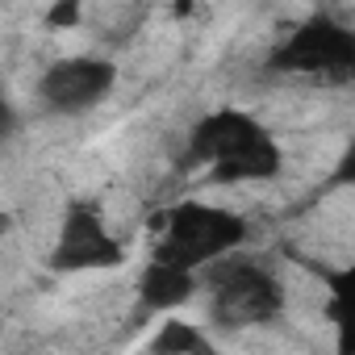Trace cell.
<instances>
[{
  "mask_svg": "<svg viewBox=\"0 0 355 355\" xmlns=\"http://www.w3.org/2000/svg\"><path fill=\"white\" fill-rule=\"evenodd\" d=\"M117 263H125V247H121V239L109 234L96 205L67 201L63 222H59V239L46 255V268L55 276H76V272H105Z\"/></svg>",
  "mask_w": 355,
  "mask_h": 355,
  "instance_id": "cell-5",
  "label": "cell"
},
{
  "mask_svg": "<svg viewBox=\"0 0 355 355\" xmlns=\"http://www.w3.org/2000/svg\"><path fill=\"white\" fill-rule=\"evenodd\" d=\"M201 280L197 272H180V268H167V263H146L142 276H138V301L146 313H171V309H180L197 297Z\"/></svg>",
  "mask_w": 355,
  "mask_h": 355,
  "instance_id": "cell-7",
  "label": "cell"
},
{
  "mask_svg": "<svg viewBox=\"0 0 355 355\" xmlns=\"http://www.w3.org/2000/svg\"><path fill=\"white\" fill-rule=\"evenodd\" d=\"M150 230H159L155 239V263L180 268V272H201L214 259L234 255L247 239L251 226L243 214L222 209V205H205V201H180L167 214L150 218Z\"/></svg>",
  "mask_w": 355,
  "mask_h": 355,
  "instance_id": "cell-2",
  "label": "cell"
},
{
  "mask_svg": "<svg viewBox=\"0 0 355 355\" xmlns=\"http://www.w3.org/2000/svg\"><path fill=\"white\" fill-rule=\"evenodd\" d=\"M17 134H21V113H17V105H13L9 88L0 84V146H5V142H13Z\"/></svg>",
  "mask_w": 355,
  "mask_h": 355,
  "instance_id": "cell-10",
  "label": "cell"
},
{
  "mask_svg": "<svg viewBox=\"0 0 355 355\" xmlns=\"http://www.w3.org/2000/svg\"><path fill=\"white\" fill-rule=\"evenodd\" d=\"M209 288V322L218 330H247L268 326L284 313V284L280 276L255 255H226L197 276Z\"/></svg>",
  "mask_w": 355,
  "mask_h": 355,
  "instance_id": "cell-3",
  "label": "cell"
},
{
  "mask_svg": "<svg viewBox=\"0 0 355 355\" xmlns=\"http://www.w3.org/2000/svg\"><path fill=\"white\" fill-rule=\"evenodd\" d=\"M80 21H84V5H80V0H63V5H51L42 13L46 30H76Z\"/></svg>",
  "mask_w": 355,
  "mask_h": 355,
  "instance_id": "cell-9",
  "label": "cell"
},
{
  "mask_svg": "<svg viewBox=\"0 0 355 355\" xmlns=\"http://www.w3.org/2000/svg\"><path fill=\"white\" fill-rule=\"evenodd\" d=\"M13 226H17V218H13V214H0V239H5Z\"/></svg>",
  "mask_w": 355,
  "mask_h": 355,
  "instance_id": "cell-11",
  "label": "cell"
},
{
  "mask_svg": "<svg viewBox=\"0 0 355 355\" xmlns=\"http://www.w3.org/2000/svg\"><path fill=\"white\" fill-rule=\"evenodd\" d=\"M146 355H222V351L214 347V334H205L197 322L167 318V322L155 330Z\"/></svg>",
  "mask_w": 355,
  "mask_h": 355,
  "instance_id": "cell-8",
  "label": "cell"
},
{
  "mask_svg": "<svg viewBox=\"0 0 355 355\" xmlns=\"http://www.w3.org/2000/svg\"><path fill=\"white\" fill-rule=\"evenodd\" d=\"M180 167H209L214 184H251L276 180L284 150L259 117L243 109H218L193 125Z\"/></svg>",
  "mask_w": 355,
  "mask_h": 355,
  "instance_id": "cell-1",
  "label": "cell"
},
{
  "mask_svg": "<svg viewBox=\"0 0 355 355\" xmlns=\"http://www.w3.org/2000/svg\"><path fill=\"white\" fill-rule=\"evenodd\" d=\"M117 84V63L105 55H67L55 59L38 76V105L55 117H84L92 113Z\"/></svg>",
  "mask_w": 355,
  "mask_h": 355,
  "instance_id": "cell-4",
  "label": "cell"
},
{
  "mask_svg": "<svg viewBox=\"0 0 355 355\" xmlns=\"http://www.w3.org/2000/svg\"><path fill=\"white\" fill-rule=\"evenodd\" d=\"M272 71H347L355 67V34L338 26L330 13H313L301 21L268 59Z\"/></svg>",
  "mask_w": 355,
  "mask_h": 355,
  "instance_id": "cell-6",
  "label": "cell"
}]
</instances>
